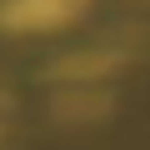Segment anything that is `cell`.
Returning <instances> with one entry per match:
<instances>
[{
  "label": "cell",
  "mask_w": 150,
  "mask_h": 150,
  "mask_svg": "<svg viewBox=\"0 0 150 150\" xmlns=\"http://www.w3.org/2000/svg\"><path fill=\"white\" fill-rule=\"evenodd\" d=\"M75 5L80 0H10L0 15L10 25H20V30H30V25H65L75 15Z\"/></svg>",
  "instance_id": "obj_1"
}]
</instances>
